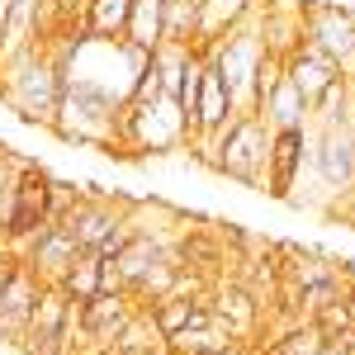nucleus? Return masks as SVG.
Segmentation results:
<instances>
[{"instance_id":"0eeeda50","label":"nucleus","mask_w":355,"mask_h":355,"mask_svg":"<svg viewBox=\"0 0 355 355\" xmlns=\"http://www.w3.org/2000/svg\"><path fill=\"white\" fill-rule=\"evenodd\" d=\"M15 256H19V261H24V266L38 275L43 284H57L62 275L76 266L81 246H76V237H71L62 223H43V227H38V232H33V237H28Z\"/></svg>"},{"instance_id":"7ed1b4c3","label":"nucleus","mask_w":355,"mask_h":355,"mask_svg":"<svg viewBox=\"0 0 355 355\" xmlns=\"http://www.w3.org/2000/svg\"><path fill=\"white\" fill-rule=\"evenodd\" d=\"M303 43L327 53L341 76H355V10L341 0H299Z\"/></svg>"},{"instance_id":"9b49d317","label":"nucleus","mask_w":355,"mask_h":355,"mask_svg":"<svg viewBox=\"0 0 355 355\" xmlns=\"http://www.w3.org/2000/svg\"><path fill=\"white\" fill-rule=\"evenodd\" d=\"M256 114H261L270 128H303V123L313 119V100H308L299 85L279 71V81L261 95V110H256Z\"/></svg>"},{"instance_id":"f8f14e48","label":"nucleus","mask_w":355,"mask_h":355,"mask_svg":"<svg viewBox=\"0 0 355 355\" xmlns=\"http://www.w3.org/2000/svg\"><path fill=\"white\" fill-rule=\"evenodd\" d=\"M284 76L299 85L308 100H318V95H322V90H327V85L341 76V67H336L327 53H318L313 43H299L294 53L284 57Z\"/></svg>"},{"instance_id":"9d476101","label":"nucleus","mask_w":355,"mask_h":355,"mask_svg":"<svg viewBox=\"0 0 355 355\" xmlns=\"http://www.w3.org/2000/svg\"><path fill=\"white\" fill-rule=\"evenodd\" d=\"M237 119V100H232V90L223 81V71L204 57V71H199V100H194V137H214L223 133L227 123ZM190 137V142H194ZM185 142V147H190Z\"/></svg>"},{"instance_id":"4468645a","label":"nucleus","mask_w":355,"mask_h":355,"mask_svg":"<svg viewBox=\"0 0 355 355\" xmlns=\"http://www.w3.org/2000/svg\"><path fill=\"white\" fill-rule=\"evenodd\" d=\"M128 15H133V0H85V10H81L90 38H105V43H123Z\"/></svg>"},{"instance_id":"2eb2a0df","label":"nucleus","mask_w":355,"mask_h":355,"mask_svg":"<svg viewBox=\"0 0 355 355\" xmlns=\"http://www.w3.org/2000/svg\"><path fill=\"white\" fill-rule=\"evenodd\" d=\"M162 43L171 48L199 43V0H162Z\"/></svg>"},{"instance_id":"6ab92c4d","label":"nucleus","mask_w":355,"mask_h":355,"mask_svg":"<svg viewBox=\"0 0 355 355\" xmlns=\"http://www.w3.org/2000/svg\"><path fill=\"white\" fill-rule=\"evenodd\" d=\"M308 322L322 331L327 341H336L341 331H351V327H355V303H351V299H336V303H327L318 318H308Z\"/></svg>"},{"instance_id":"423d86ee","label":"nucleus","mask_w":355,"mask_h":355,"mask_svg":"<svg viewBox=\"0 0 355 355\" xmlns=\"http://www.w3.org/2000/svg\"><path fill=\"white\" fill-rule=\"evenodd\" d=\"M128 223V204L123 199H114V194H105V190H81V199H76V209L62 218V227L76 237V246L81 251H95V246L110 237L114 227H123Z\"/></svg>"},{"instance_id":"20e7f679","label":"nucleus","mask_w":355,"mask_h":355,"mask_svg":"<svg viewBox=\"0 0 355 355\" xmlns=\"http://www.w3.org/2000/svg\"><path fill=\"white\" fill-rule=\"evenodd\" d=\"M313 180L327 194H351L355 190V147L346 128H308V166Z\"/></svg>"},{"instance_id":"f3484780","label":"nucleus","mask_w":355,"mask_h":355,"mask_svg":"<svg viewBox=\"0 0 355 355\" xmlns=\"http://www.w3.org/2000/svg\"><path fill=\"white\" fill-rule=\"evenodd\" d=\"M209 299V294H204ZM194 294H162V299L152 303L147 313H152V322H157V331H162V341L166 336H175L180 327H190V318H194Z\"/></svg>"},{"instance_id":"6e6552de","label":"nucleus","mask_w":355,"mask_h":355,"mask_svg":"<svg viewBox=\"0 0 355 355\" xmlns=\"http://www.w3.org/2000/svg\"><path fill=\"white\" fill-rule=\"evenodd\" d=\"M137 313V303L123 294V289H100L95 299L81 303V318H76V331L81 341H90L95 351H110L114 336L128 327V318Z\"/></svg>"},{"instance_id":"aec40b11","label":"nucleus","mask_w":355,"mask_h":355,"mask_svg":"<svg viewBox=\"0 0 355 355\" xmlns=\"http://www.w3.org/2000/svg\"><path fill=\"white\" fill-rule=\"evenodd\" d=\"M76 199H81V190H76V180H48V223H62L71 209H76Z\"/></svg>"},{"instance_id":"f257e3e1","label":"nucleus","mask_w":355,"mask_h":355,"mask_svg":"<svg viewBox=\"0 0 355 355\" xmlns=\"http://www.w3.org/2000/svg\"><path fill=\"white\" fill-rule=\"evenodd\" d=\"M190 147L209 171H218L227 180H242V185H261L266 162H270V123L261 114H237L223 133L194 137Z\"/></svg>"},{"instance_id":"412c9836","label":"nucleus","mask_w":355,"mask_h":355,"mask_svg":"<svg viewBox=\"0 0 355 355\" xmlns=\"http://www.w3.org/2000/svg\"><path fill=\"white\" fill-rule=\"evenodd\" d=\"M351 303H355V289H351Z\"/></svg>"},{"instance_id":"ddd939ff","label":"nucleus","mask_w":355,"mask_h":355,"mask_svg":"<svg viewBox=\"0 0 355 355\" xmlns=\"http://www.w3.org/2000/svg\"><path fill=\"white\" fill-rule=\"evenodd\" d=\"M209 303H214L218 322H227V327L237 331L242 341L261 327V303H256V294H251V289H242V284H223Z\"/></svg>"},{"instance_id":"39448f33","label":"nucleus","mask_w":355,"mask_h":355,"mask_svg":"<svg viewBox=\"0 0 355 355\" xmlns=\"http://www.w3.org/2000/svg\"><path fill=\"white\" fill-rule=\"evenodd\" d=\"M308 166V123L303 128H270V162H266V194L270 199H294Z\"/></svg>"},{"instance_id":"dca6fc26","label":"nucleus","mask_w":355,"mask_h":355,"mask_svg":"<svg viewBox=\"0 0 355 355\" xmlns=\"http://www.w3.org/2000/svg\"><path fill=\"white\" fill-rule=\"evenodd\" d=\"M57 284H62V294H67V299H76V303L95 299V294L105 289V261H100L95 251H81V256H76V266L62 275Z\"/></svg>"},{"instance_id":"a211bd4d","label":"nucleus","mask_w":355,"mask_h":355,"mask_svg":"<svg viewBox=\"0 0 355 355\" xmlns=\"http://www.w3.org/2000/svg\"><path fill=\"white\" fill-rule=\"evenodd\" d=\"M322 351H327V336L303 318V322H294L279 341H270V351H266V355H322Z\"/></svg>"},{"instance_id":"f03ea898","label":"nucleus","mask_w":355,"mask_h":355,"mask_svg":"<svg viewBox=\"0 0 355 355\" xmlns=\"http://www.w3.org/2000/svg\"><path fill=\"white\" fill-rule=\"evenodd\" d=\"M0 100L15 110L19 123H43L53 128L57 119V100H62V71L48 48H33V53H19L10 62H0Z\"/></svg>"},{"instance_id":"1a4fd4ad","label":"nucleus","mask_w":355,"mask_h":355,"mask_svg":"<svg viewBox=\"0 0 355 355\" xmlns=\"http://www.w3.org/2000/svg\"><path fill=\"white\" fill-rule=\"evenodd\" d=\"M38 294H43V279L19 261L15 270L5 275V284H0V341H15V346L24 341Z\"/></svg>"}]
</instances>
